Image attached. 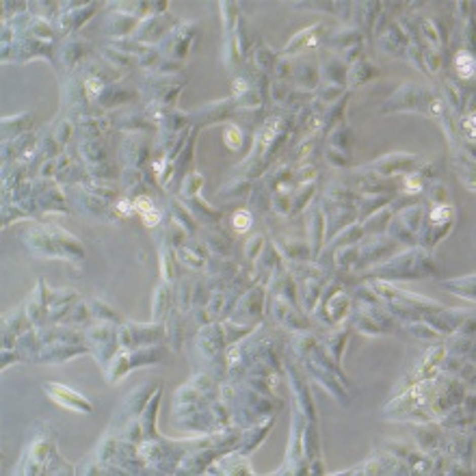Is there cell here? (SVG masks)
Here are the masks:
<instances>
[{"mask_svg":"<svg viewBox=\"0 0 476 476\" xmlns=\"http://www.w3.org/2000/svg\"><path fill=\"white\" fill-rule=\"evenodd\" d=\"M234 225H236L238 230H247L249 228V214L247 212H240L234 216Z\"/></svg>","mask_w":476,"mask_h":476,"instance_id":"3957f363","label":"cell"},{"mask_svg":"<svg viewBox=\"0 0 476 476\" xmlns=\"http://www.w3.org/2000/svg\"><path fill=\"white\" fill-rule=\"evenodd\" d=\"M134 208H139V210L143 212L145 225H156V223H158V214H156L154 210H152V204H150V199H148V197H139V199H136Z\"/></svg>","mask_w":476,"mask_h":476,"instance_id":"6da1fadb","label":"cell"},{"mask_svg":"<svg viewBox=\"0 0 476 476\" xmlns=\"http://www.w3.org/2000/svg\"><path fill=\"white\" fill-rule=\"evenodd\" d=\"M457 67H459V71H461V76L470 78V76L474 74V67H472V56L467 54V52L459 54V56H457Z\"/></svg>","mask_w":476,"mask_h":476,"instance_id":"7a4b0ae2","label":"cell"}]
</instances>
